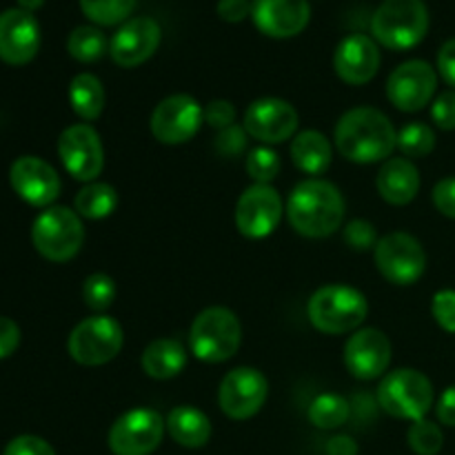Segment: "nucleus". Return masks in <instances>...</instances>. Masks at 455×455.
<instances>
[{"label": "nucleus", "instance_id": "c03bdc74", "mask_svg": "<svg viewBox=\"0 0 455 455\" xmlns=\"http://www.w3.org/2000/svg\"><path fill=\"white\" fill-rule=\"evenodd\" d=\"M249 13H251L249 0H218V16L225 22L238 25V22H243Z\"/></svg>", "mask_w": 455, "mask_h": 455}, {"label": "nucleus", "instance_id": "7ed1b4c3", "mask_svg": "<svg viewBox=\"0 0 455 455\" xmlns=\"http://www.w3.org/2000/svg\"><path fill=\"white\" fill-rule=\"evenodd\" d=\"M307 315L320 333L342 336L358 331L369 315V302L360 289L349 284H324L311 293Z\"/></svg>", "mask_w": 455, "mask_h": 455}, {"label": "nucleus", "instance_id": "09e8293b", "mask_svg": "<svg viewBox=\"0 0 455 455\" xmlns=\"http://www.w3.org/2000/svg\"><path fill=\"white\" fill-rule=\"evenodd\" d=\"M44 4V0H18V7L25 9V12H36V9H40Z\"/></svg>", "mask_w": 455, "mask_h": 455}, {"label": "nucleus", "instance_id": "1a4fd4ad", "mask_svg": "<svg viewBox=\"0 0 455 455\" xmlns=\"http://www.w3.org/2000/svg\"><path fill=\"white\" fill-rule=\"evenodd\" d=\"M373 258L382 278L398 287L416 284L427 271L425 247L407 231H391L382 235L373 249Z\"/></svg>", "mask_w": 455, "mask_h": 455}, {"label": "nucleus", "instance_id": "a878e982", "mask_svg": "<svg viewBox=\"0 0 455 455\" xmlns=\"http://www.w3.org/2000/svg\"><path fill=\"white\" fill-rule=\"evenodd\" d=\"M142 371L154 380H172L187 367V349L180 340L158 338L149 342L140 355Z\"/></svg>", "mask_w": 455, "mask_h": 455}, {"label": "nucleus", "instance_id": "72a5a7b5", "mask_svg": "<svg viewBox=\"0 0 455 455\" xmlns=\"http://www.w3.org/2000/svg\"><path fill=\"white\" fill-rule=\"evenodd\" d=\"M407 443L416 455H438L443 451L444 434L435 422L418 420L411 422L407 431Z\"/></svg>", "mask_w": 455, "mask_h": 455}, {"label": "nucleus", "instance_id": "412c9836", "mask_svg": "<svg viewBox=\"0 0 455 455\" xmlns=\"http://www.w3.org/2000/svg\"><path fill=\"white\" fill-rule=\"evenodd\" d=\"M380 49L373 38L364 34H351L340 40L333 53V69L342 83L351 87L367 84L380 69Z\"/></svg>", "mask_w": 455, "mask_h": 455}, {"label": "nucleus", "instance_id": "6ab92c4d", "mask_svg": "<svg viewBox=\"0 0 455 455\" xmlns=\"http://www.w3.org/2000/svg\"><path fill=\"white\" fill-rule=\"evenodd\" d=\"M160 40H163V29L154 18H129L109 40V56L118 67L133 69L158 52Z\"/></svg>", "mask_w": 455, "mask_h": 455}, {"label": "nucleus", "instance_id": "6e6552de", "mask_svg": "<svg viewBox=\"0 0 455 455\" xmlns=\"http://www.w3.org/2000/svg\"><path fill=\"white\" fill-rule=\"evenodd\" d=\"M124 345V331L116 318L96 314L74 327L67 340L71 360L83 367H102L120 354Z\"/></svg>", "mask_w": 455, "mask_h": 455}, {"label": "nucleus", "instance_id": "f03ea898", "mask_svg": "<svg viewBox=\"0 0 455 455\" xmlns=\"http://www.w3.org/2000/svg\"><path fill=\"white\" fill-rule=\"evenodd\" d=\"M347 204L342 191L323 178H307L289 194L284 213L296 234L305 238H329L345 220Z\"/></svg>", "mask_w": 455, "mask_h": 455}, {"label": "nucleus", "instance_id": "dca6fc26", "mask_svg": "<svg viewBox=\"0 0 455 455\" xmlns=\"http://www.w3.org/2000/svg\"><path fill=\"white\" fill-rule=\"evenodd\" d=\"M284 204L271 185H256L243 191L235 204V227L249 240H262L278 229Z\"/></svg>", "mask_w": 455, "mask_h": 455}, {"label": "nucleus", "instance_id": "bb28decb", "mask_svg": "<svg viewBox=\"0 0 455 455\" xmlns=\"http://www.w3.org/2000/svg\"><path fill=\"white\" fill-rule=\"evenodd\" d=\"M105 87H102L100 78L93 74H78L69 83V105L78 118L84 123H93L105 111Z\"/></svg>", "mask_w": 455, "mask_h": 455}, {"label": "nucleus", "instance_id": "c756f323", "mask_svg": "<svg viewBox=\"0 0 455 455\" xmlns=\"http://www.w3.org/2000/svg\"><path fill=\"white\" fill-rule=\"evenodd\" d=\"M351 416L349 400L338 394H320L309 404V422L318 429L331 431L345 425Z\"/></svg>", "mask_w": 455, "mask_h": 455}, {"label": "nucleus", "instance_id": "423d86ee", "mask_svg": "<svg viewBox=\"0 0 455 455\" xmlns=\"http://www.w3.org/2000/svg\"><path fill=\"white\" fill-rule=\"evenodd\" d=\"M378 404L398 420H425L435 400L434 385L418 369H395L380 380L376 391Z\"/></svg>", "mask_w": 455, "mask_h": 455}, {"label": "nucleus", "instance_id": "9b49d317", "mask_svg": "<svg viewBox=\"0 0 455 455\" xmlns=\"http://www.w3.org/2000/svg\"><path fill=\"white\" fill-rule=\"evenodd\" d=\"M204 123V107L189 93H173L151 111L149 129L163 145H185Z\"/></svg>", "mask_w": 455, "mask_h": 455}, {"label": "nucleus", "instance_id": "4be33fe9", "mask_svg": "<svg viewBox=\"0 0 455 455\" xmlns=\"http://www.w3.org/2000/svg\"><path fill=\"white\" fill-rule=\"evenodd\" d=\"M251 18L258 31L269 38H293L309 25L311 7L309 0H256Z\"/></svg>", "mask_w": 455, "mask_h": 455}, {"label": "nucleus", "instance_id": "ddd939ff", "mask_svg": "<svg viewBox=\"0 0 455 455\" xmlns=\"http://www.w3.org/2000/svg\"><path fill=\"white\" fill-rule=\"evenodd\" d=\"M269 380L253 367H235L222 378L218 389V404L231 420H249L267 403Z\"/></svg>", "mask_w": 455, "mask_h": 455}, {"label": "nucleus", "instance_id": "a19ab883", "mask_svg": "<svg viewBox=\"0 0 455 455\" xmlns=\"http://www.w3.org/2000/svg\"><path fill=\"white\" fill-rule=\"evenodd\" d=\"M3 455H56L52 444L38 435H18L4 447Z\"/></svg>", "mask_w": 455, "mask_h": 455}, {"label": "nucleus", "instance_id": "b1692460", "mask_svg": "<svg viewBox=\"0 0 455 455\" xmlns=\"http://www.w3.org/2000/svg\"><path fill=\"white\" fill-rule=\"evenodd\" d=\"M164 422H167V434L172 435L173 443L185 449H203L212 440V420L198 407L180 404L169 411Z\"/></svg>", "mask_w": 455, "mask_h": 455}, {"label": "nucleus", "instance_id": "49530a36", "mask_svg": "<svg viewBox=\"0 0 455 455\" xmlns=\"http://www.w3.org/2000/svg\"><path fill=\"white\" fill-rule=\"evenodd\" d=\"M435 416L443 425L455 427V385L447 387L435 403Z\"/></svg>", "mask_w": 455, "mask_h": 455}, {"label": "nucleus", "instance_id": "e433bc0d", "mask_svg": "<svg viewBox=\"0 0 455 455\" xmlns=\"http://www.w3.org/2000/svg\"><path fill=\"white\" fill-rule=\"evenodd\" d=\"M431 314L440 329L455 333V289H443L431 300Z\"/></svg>", "mask_w": 455, "mask_h": 455}, {"label": "nucleus", "instance_id": "f3484780", "mask_svg": "<svg viewBox=\"0 0 455 455\" xmlns=\"http://www.w3.org/2000/svg\"><path fill=\"white\" fill-rule=\"evenodd\" d=\"M9 182L18 198L38 209L53 207L60 196V176L47 160L38 156H20L9 169Z\"/></svg>", "mask_w": 455, "mask_h": 455}, {"label": "nucleus", "instance_id": "58836bf2", "mask_svg": "<svg viewBox=\"0 0 455 455\" xmlns=\"http://www.w3.org/2000/svg\"><path fill=\"white\" fill-rule=\"evenodd\" d=\"M431 120L435 127L443 132H453L455 129V89L438 93L431 102Z\"/></svg>", "mask_w": 455, "mask_h": 455}, {"label": "nucleus", "instance_id": "aec40b11", "mask_svg": "<svg viewBox=\"0 0 455 455\" xmlns=\"http://www.w3.org/2000/svg\"><path fill=\"white\" fill-rule=\"evenodd\" d=\"M40 49V27L34 13L25 9H4L0 13V60L27 65Z\"/></svg>", "mask_w": 455, "mask_h": 455}, {"label": "nucleus", "instance_id": "ea45409f", "mask_svg": "<svg viewBox=\"0 0 455 455\" xmlns=\"http://www.w3.org/2000/svg\"><path fill=\"white\" fill-rule=\"evenodd\" d=\"M204 123L209 124L216 132H222V129L235 124V107L231 100H225V98H216V100L209 102L204 107Z\"/></svg>", "mask_w": 455, "mask_h": 455}, {"label": "nucleus", "instance_id": "7c9ffc66", "mask_svg": "<svg viewBox=\"0 0 455 455\" xmlns=\"http://www.w3.org/2000/svg\"><path fill=\"white\" fill-rule=\"evenodd\" d=\"M138 0H80V9L93 25L114 27L129 20Z\"/></svg>", "mask_w": 455, "mask_h": 455}, {"label": "nucleus", "instance_id": "393cba45", "mask_svg": "<svg viewBox=\"0 0 455 455\" xmlns=\"http://www.w3.org/2000/svg\"><path fill=\"white\" fill-rule=\"evenodd\" d=\"M291 158L302 173L318 178L331 167L333 145L324 133L315 132V129H305L293 136Z\"/></svg>", "mask_w": 455, "mask_h": 455}, {"label": "nucleus", "instance_id": "f257e3e1", "mask_svg": "<svg viewBox=\"0 0 455 455\" xmlns=\"http://www.w3.org/2000/svg\"><path fill=\"white\" fill-rule=\"evenodd\" d=\"M333 140L338 154L349 163H385L398 149V129L376 107H354L338 120Z\"/></svg>", "mask_w": 455, "mask_h": 455}, {"label": "nucleus", "instance_id": "a18cd8bd", "mask_svg": "<svg viewBox=\"0 0 455 455\" xmlns=\"http://www.w3.org/2000/svg\"><path fill=\"white\" fill-rule=\"evenodd\" d=\"M438 74L455 89V38H449L438 52Z\"/></svg>", "mask_w": 455, "mask_h": 455}, {"label": "nucleus", "instance_id": "39448f33", "mask_svg": "<svg viewBox=\"0 0 455 455\" xmlns=\"http://www.w3.org/2000/svg\"><path fill=\"white\" fill-rule=\"evenodd\" d=\"M243 342V324L227 307H207L194 318L189 329L191 354L209 364L234 358Z\"/></svg>", "mask_w": 455, "mask_h": 455}, {"label": "nucleus", "instance_id": "0eeeda50", "mask_svg": "<svg viewBox=\"0 0 455 455\" xmlns=\"http://www.w3.org/2000/svg\"><path fill=\"white\" fill-rule=\"evenodd\" d=\"M31 243L49 262H69L84 243L83 218L76 209L47 207L31 225Z\"/></svg>", "mask_w": 455, "mask_h": 455}, {"label": "nucleus", "instance_id": "de8ad7c7", "mask_svg": "<svg viewBox=\"0 0 455 455\" xmlns=\"http://www.w3.org/2000/svg\"><path fill=\"white\" fill-rule=\"evenodd\" d=\"M327 455H358V443L351 435H333L327 443Z\"/></svg>", "mask_w": 455, "mask_h": 455}, {"label": "nucleus", "instance_id": "4c0bfd02", "mask_svg": "<svg viewBox=\"0 0 455 455\" xmlns=\"http://www.w3.org/2000/svg\"><path fill=\"white\" fill-rule=\"evenodd\" d=\"M247 136L249 133L244 132V127L231 124V127L218 132L213 145H216V151L220 156H225V158H235V156H240L247 149Z\"/></svg>", "mask_w": 455, "mask_h": 455}, {"label": "nucleus", "instance_id": "a211bd4d", "mask_svg": "<svg viewBox=\"0 0 455 455\" xmlns=\"http://www.w3.org/2000/svg\"><path fill=\"white\" fill-rule=\"evenodd\" d=\"M391 340L382 329L364 327L349 336L345 345V367L358 380L385 378L391 364Z\"/></svg>", "mask_w": 455, "mask_h": 455}, {"label": "nucleus", "instance_id": "cd10ccee", "mask_svg": "<svg viewBox=\"0 0 455 455\" xmlns=\"http://www.w3.org/2000/svg\"><path fill=\"white\" fill-rule=\"evenodd\" d=\"M120 196L116 191L114 185L109 182L93 180L87 182L83 189L76 194L74 207L78 212L80 218H87V220H102V218H109L111 213L118 209Z\"/></svg>", "mask_w": 455, "mask_h": 455}, {"label": "nucleus", "instance_id": "37998d69", "mask_svg": "<svg viewBox=\"0 0 455 455\" xmlns=\"http://www.w3.org/2000/svg\"><path fill=\"white\" fill-rule=\"evenodd\" d=\"M20 345V327L12 318L0 315V360L9 358Z\"/></svg>", "mask_w": 455, "mask_h": 455}, {"label": "nucleus", "instance_id": "473e14b6", "mask_svg": "<svg viewBox=\"0 0 455 455\" xmlns=\"http://www.w3.org/2000/svg\"><path fill=\"white\" fill-rule=\"evenodd\" d=\"M118 296L114 278L107 274H92L83 283V300L96 314H105Z\"/></svg>", "mask_w": 455, "mask_h": 455}, {"label": "nucleus", "instance_id": "f8f14e48", "mask_svg": "<svg viewBox=\"0 0 455 455\" xmlns=\"http://www.w3.org/2000/svg\"><path fill=\"white\" fill-rule=\"evenodd\" d=\"M58 156L69 176L80 182H93L105 169V147L100 133L89 123L71 124L60 133Z\"/></svg>", "mask_w": 455, "mask_h": 455}, {"label": "nucleus", "instance_id": "20e7f679", "mask_svg": "<svg viewBox=\"0 0 455 455\" xmlns=\"http://www.w3.org/2000/svg\"><path fill=\"white\" fill-rule=\"evenodd\" d=\"M429 31V9L425 0H382L371 18L376 43L394 52L420 44Z\"/></svg>", "mask_w": 455, "mask_h": 455}, {"label": "nucleus", "instance_id": "f704fd0d", "mask_svg": "<svg viewBox=\"0 0 455 455\" xmlns=\"http://www.w3.org/2000/svg\"><path fill=\"white\" fill-rule=\"evenodd\" d=\"M244 167L256 185H271L280 173V156L271 147L260 145L249 151Z\"/></svg>", "mask_w": 455, "mask_h": 455}, {"label": "nucleus", "instance_id": "9d476101", "mask_svg": "<svg viewBox=\"0 0 455 455\" xmlns=\"http://www.w3.org/2000/svg\"><path fill=\"white\" fill-rule=\"evenodd\" d=\"M167 422L156 409L136 407L116 418L107 443L114 455H151L160 447Z\"/></svg>", "mask_w": 455, "mask_h": 455}, {"label": "nucleus", "instance_id": "c85d7f7f", "mask_svg": "<svg viewBox=\"0 0 455 455\" xmlns=\"http://www.w3.org/2000/svg\"><path fill=\"white\" fill-rule=\"evenodd\" d=\"M67 52L74 60L89 65V62H98L109 52V40L98 27L80 25L67 38Z\"/></svg>", "mask_w": 455, "mask_h": 455}, {"label": "nucleus", "instance_id": "79ce46f5", "mask_svg": "<svg viewBox=\"0 0 455 455\" xmlns=\"http://www.w3.org/2000/svg\"><path fill=\"white\" fill-rule=\"evenodd\" d=\"M431 200H434L435 209H438L443 216L455 220V176L443 178V180L435 182Z\"/></svg>", "mask_w": 455, "mask_h": 455}, {"label": "nucleus", "instance_id": "2f4dec72", "mask_svg": "<svg viewBox=\"0 0 455 455\" xmlns=\"http://www.w3.org/2000/svg\"><path fill=\"white\" fill-rule=\"evenodd\" d=\"M398 149L403 158H425L435 149V132L420 120L407 123L398 129Z\"/></svg>", "mask_w": 455, "mask_h": 455}, {"label": "nucleus", "instance_id": "4468645a", "mask_svg": "<svg viewBox=\"0 0 455 455\" xmlns=\"http://www.w3.org/2000/svg\"><path fill=\"white\" fill-rule=\"evenodd\" d=\"M300 124L296 107L283 98H258L244 111L243 127L260 145H280L293 140Z\"/></svg>", "mask_w": 455, "mask_h": 455}, {"label": "nucleus", "instance_id": "5701e85b", "mask_svg": "<svg viewBox=\"0 0 455 455\" xmlns=\"http://www.w3.org/2000/svg\"><path fill=\"white\" fill-rule=\"evenodd\" d=\"M378 194L394 207L413 203L420 191V172L409 158H389L382 163L376 176Z\"/></svg>", "mask_w": 455, "mask_h": 455}, {"label": "nucleus", "instance_id": "2eb2a0df", "mask_svg": "<svg viewBox=\"0 0 455 455\" xmlns=\"http://www.w3.org/2000/svg\"><path fill=\"white\" fill-rule=\"evenodd\" d=\"M438 89V71L427 60H407L391 71L387 80V98L391 105L407 114L431 105Z\"/></svg>", "mask_w": 455, "mask_h": 455}, {"label": "nucleus", "instance_id": "c9c22d12", "mask_svg": "<svg viewBox=\"0 0 455 455\" xmlns=\"http://www.w3.org/2000/svg\"><path fill=\"white\" fill-rule=\"evenodd\" d=\"M342 235H345L347 247L354 249V251H371V249H376L378 240H380L376 227L364 220V218H355V220L347 222Z\"/></svg>", "mask_w": 455, "mask_h": 455}]
</instances>
